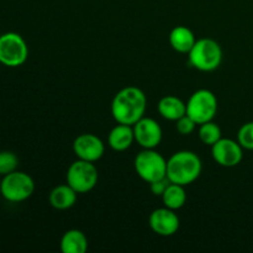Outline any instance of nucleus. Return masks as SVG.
<instances>
[{
    "label": "nucleus",
    "mask_w": 253,
    "mask_h": 253,
    "mask_svg": "<svg viewBox=\"0 0 253 253\" xmlns=\"http://www.w3.org/2000/svg\"><path fill=\"white\" fill-rule=\"evenodd\" d=\"M19 158L11 151H0V175H6L17 169Z\"/></svg>",
    "instance_id": "obj_20"
},
{
    "label": "nucleus",
    "mask_w": 253,
    "mask_h": 253,
    "mask_svg": "<svg viewBox=\"0 0 253 253\" xmlns=\"http://www.w3.org/2000/svg\"><path fill=\"white\" fill-rule=\"evenodd\" d=\"M198 136L204 145L211 147L214 143H216L222 137V132L217 124H215L214 121H208V123L199 125Z\"/></svg>",
    "instance_id": "obj_19"
},
{
    "label": "nucleus",
    "mask_w": 253,
    "mask_h": 253,
    "mask_svg": "<svg viewBox=\"0 0 253 253\" xmlns=\"http://www.w3.org/2000/svg\"><path fill=\"white\" fill-rule=\"evenodd\" d=\"M29 58V46L17 32L0 35V63L9 68L22 66Z\"/></svg>",
    "instance_id": "obj_6"
},
{
    "label": "nucleus",
    "mask_w": 253,
    "mask_h": 253,
    "mask_svg": "<svg viewBox=\"0 0 253 253\" xmlns=\"http://www.w3.org/2000/svg\"><path fill=\"white\" fill-rule=\"evenodd\" d=\"M59 247L63 253H85L88 251L89 242L83 231L71 229L63 234Z\"/></svg>",
    "instance_id": "obj_17"
},
{
    "label": "nucleus",
    "mask_w": 253,
    "mask_h": 253,
    "mask_svg": "<svg viewBox=\"0 0 253 253\" xmlns=\"http://www.w3.org/2000/svg\"><path fill=\"white\" fill-rule=\"evenodd\" d=\"M169 180L167 177L162 178V179L155 180V182L150 183V190L153 195L156 197H162V194L165 193V190L167 189V187L169 185Z\"/></svg>",
    "instance_id": "obj_23"
},
{
    "label": "nucleus",
    "mask_w": 253,
    "mask_h": 253,
    "mask_svg": "<svg viewBox=\"0 0 253 253\" xmlns=\"http://www.w3.org/2000/svg\"><path fill=\"white\" fill-rule=\"evenodd\" d=\"M158 113L168 121H177L187 115V103L175 95H166L158 101Z\"/></svg>",
    "instance_id": "obj_15"
},
{
    "label": "nucleus",
    "mask_w": 253,
    "mask_h": 253,
    "mask_svg": "<svg viewBox=\"0 0 253 253\" xmlns=\"http://www.w3.org/2000/svg\"><path fill=\"white\" fill-rule=\"evenodd\" d=\"M190 67L200 72L216 71L222 62V48L215 40H197L188 53Z\"/></svg>",
    "instance_id": "obj_3"
},
{
    "label": "nucleus",
    "mask_w": 253,
    "mask_h": 253,
    "mask_svg": "<svg viewBox=\"0 0 253 253\" xmlns=\"http://www.w3.org/2000/svg\"><path fill=\"white\" fill-rule=\"evenodd\" d=\"M237 141L244 150L253 151V121L244 124L237 132Z\"/></svg>",
    "instance_id": "obj_21"
},
{
    "label": "nucleus",
    "mask_w": 253,
    "mask_h": 253,
    "mask_svg": "<svg viewBox=\"0 0 253 253\" xmlns=\"http://www.w3.org/2000/svg\"><path fill=\"white\" fill-rule=\"evenodd\" d=\"M217 98L209 89H198L187 101V115L197 123V125L212 121L217 113Z\"/></svg>",
    "instance_id": "obj_7"
},
{
    "label": "nucleus",
    "mask_w": 253,
    "mask_h": 253,
    "mask_svg": "<svg viewBox=\"0 0 253 253\" xmlns=\"http://www.w3.org/2000/svg\"><path fill=\"white\" fill-rule=\"evenodd\" d=\"M132 128L135 142H137V145L145 150H153L162 142V127L155 119L143 116L135 125H132Z\"/></svg>",
    "instance_id": "obj_10"
},
{
    "label": "nucleus",
    "mask_w": 253,
    "mask_h": 253,
    "mask_svg": "<svg viewBox=\"0 0 253 253\" xmlns=\"http://www.w3.org/2000/svg\"><path fill=\"white\" fill-rule=\"evenodd\" d=\"M78 193L66 183L54 187L48 194V202L56 210H68L76 205Z\"/></svg>",
    "instance_id": "obj_14"
},
{
    "label": "nucleus",
    "mask_w": 253,
    "mask_h": 253,
    "mask_svg": "<svg viewBox=\"0 0 253 253\" xmlns=\"http://www.w3.org/2000/svg\"><path fill=\"white\" fill-rule=\"evenodd\" d=\"M195 127H197V123L188 115L182 116L179 120L175 121V130L182 136L192 135L195 131Z\"/></svg>",
    "instance_id": "obj_22"
},
{
    "label": "nucleus",
    "mask_w": 253,
    "mask_h": 253,
    "mask_svg": "<svg viewBox=\"0 0 253 253\" xmlns=\"http://www.w3.org/2000/svg\"><path fill=\"white\" fill-rule=\"evenodd\" d=\"M185 187L174 183H169L167 189L162 194V203L166 208L172 210H179L187 203V192L184 189Z\"/></svg>",
    "instance_id": "obj_18"
},
{
    "label": "nucleus",
    "mask_w": 253,
    "mask_h": 253,
    "mask_svg": "<svg viewBox=\"0 0 253 253\" xmlns=\"http://www.w3.org/2000/svg\"><path fill=\"white\" fill-rule=\"evenodd\" d=\"M35 182L32 177L21 170H14L2 175L0 184V195L9 203H22L32 197Z\"/></svg>",
    "instance_id": "obj_4"
},
{
    "label": "nucleus",
    "mask_w": 253,
    "mask_h": 253,
    "mask_svg": "<svg viewBox=\"0 0 253 253\" xmlns=\"http://www.w3.org/2000/svg\"><path fill=\"white\" fill-rule=\"evenodd\" d=\"M148 225H150L151 230L158 236L169 237L178 232L180 220L175 210L163 207L151 212L148 216Z\"/></svg>",
    "instance_id": "obj_11"
},
{
    "label": "nucleus",
    "mask_w": 253,
    "mask_h": 253,
    "mask_svg": "<svg viewBox=\"0 0 253 253\" xmlns=\"http://www.w3.org/2000/svg\"><path fill=\"white\" fill-rule=\"evenodd\" d=\"M197 42L195 35L189 27L187 26H175L173 27L169 34V44L178 53H189L194 43Z\"/></svg>",
    "instance_id": "obj_16"
},
{
    "label": "nucleus",
    "mask_w": 253,
    "mask_h": 253,
    "mask_svg": "<svg viewBox=\"0 0 253 253\" xmlns=\"http://www.w3.org/2000/svg\"><path fill=\"white\" fill-rule=\"evenodd\" d=\"M147 109V96L142 89L128 85L120 89L111 101V115L118 124L135 125Z\"/></svg>",
    "instance_id": "obj_1"
},
{
    "label": "nucleus",
    "mask_w": 253,
    "mask_h": 253,
    "mask_svg": "<svg viewBox=\"0 0 253 253\" xmlns=\"http://www.w3.org/2000/svg\"><path fill=\"white\" fill-rule=\"evenodd\" d=\"M0 184H1V179H0Z\"/></svg>",
    "instance_id": "obj_24"
},
{
    "label": "nucleus",
    "mask_w": 253,
    "mask_h": 253,
    "mask_svg": "<svg viewBox=\"0 0 253 253\" xmlns=\"http://www.w3.org/2000/svg\"><path fill=\"white\" fill-rule=\"evenodd\" d=\"M212 160L225 168H234L241 163L244 158V148L239 141L232 138H220L211 146Z\"/></svg>",
    "instance_id": "obj_9"
},
{
    "label": "nucleus",
    "mask_w": 253,
    "mask_h": 253,
    "mask_svg": "<svg viewBox=\"0 0 253 253\" xmlns=\"http://www.w3.org/2000/svg\"><path fill=\"white\" fill-rule=\"evenodd\" d=\"M202 170V160L193 151H178L167 160V178L174 184H192L200 177Z\"/></svg>",
    "instance_id": "obj_2"
},
{
    "label": "nucleus",
    "mask_w": 253,
    "mask_h": 253,
    "mask_svg": "<svg viewBox=\"0 0 253 253\" xmlns=\"http://www.w3.org/2000/svg\"><path fill=\"white\" fill-rule=\"evenodd\" d=\"M67 184L78 194H85L96 187L99 180L98 168L93 162L77 160L68 167L66 175Z\"/></svg>",
    "instance_id": "obj_8"
},
{
    "label": "nucleus",
    "mask_w": 253,
    "mask_h": 253,
    "mask_svg": "<svg viewBox=\"0 0 253 253\" xmlns=\"http://www.w3.org/2000/svg\"><path fill=\"white\" fill-rule=\"evenodd\" d=\"M73 152L78 160L98 162L105 153V145L94 133H82L73 141Z\"/></svg>",
    "instance_id": "obj_12"
},
{
    "label": "nucleus",
    "mask_w": 253,
    "mask_h": 253,
    "mask_svg": "<svg viewBox=\"0 0 253 253\" xmlns=\"http://www.w3.org/2000/svg\"><path fill=\"white\" fill-rule=\"evenodd\" d=\"M135 170L138 177L146 183H152L155 180L167 177V160L160 152L153 150H145L137 153L133 161Z\"/></svg>",
    "instance_id": "obj_5"
},
{
    "label": "nucleus",
    "mask_w": 253,
    "mask_h": 253,
    "mask_svg": "<svg viewBox=\"0 0 253 253\" xmlns=\"http://www.w3.org/2000/svg\"><path fill=\"white\" fill-rule=\"evenodd\" d=\"M135 142V135L131 125L118 124L110 130L108 135V145L116 152H124L128 150Z\"/></svg>",
    "instance_id": "obj_13"
}]
</instances>
